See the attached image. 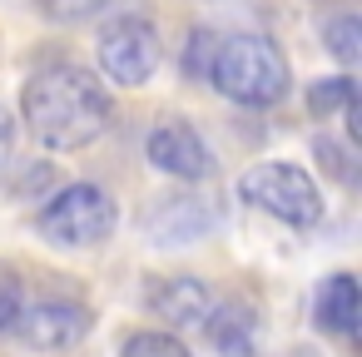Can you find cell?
<instances>
[{
	"label": "cell",
	"instance_id": "cell-14",
	"mask_svg": "<svg viewBox=\"0 0 362 357\" xmlns=\"http://www.w3.org/2000/svg\"><path fill=\"white\" fill-rule=\"evenodd\" d=\"M322 40H327V50H332L342 65H352V60L362 55V21H357V16H337V21H327Z\"/></svg>",
	"mask_w": 362,
	"mask_h": 357
},
{
	"label": "cell",
	"instance_id": "cell-11",
	"mask_svg": "<svg viewBox=\"0 0 362 357\" xmlns=\"http://www.w3.org/2000/svg\"><path fill=\"white\" fill-rule=\"evenodd\" d=\"M357 312H362L357 278L352 273H332L322 283V293H317V327L322 332H337V337H352L357 332Z\"/></svg>",
	"mask_w": 362,
	"mask_h": 357
},
{
	"label": "cell",
	"instance_id": "cell-8",
	"mask_svg": "<svg viewBox=\"0 0 362 357\" xmlns=\"http://www.w3.org/2000/svg\"><path fill=\"white\" fill-rule=\"evenodd\" d=\"M149 312L164 317V332H204L209 312H214V288L194 273H174V278H154L144 293Z\"/></svg>",
	"mask_w": 362,
	"mask_h": 357
},
{
	"label": "cell",
	"instance_id": "cell-19",
	"mask_svg": "<svg viewBox=\"0 0 362 357\" xmlns=\"http://www.w3.org/2000/svg\"><path fill=\"white\" fill-rule=\"evenodd\" d=\"M317 154H327V169H332L337 179H352V169H347V154H342L332 139H317Z\"/></svg>",
	"mask_w": 362,
	"mask_h": 357
},
{
	"label": "cell",
	"instance_id": "cell-10",
	"mask_svg": "<svg viewBox=\"0 0 362 357\" xmlns=\"http://www.w3.org/2000/svg\"><path fill=\"white\" fill-rule=\"evenodd\" d=\"M204 337L214 342L218 357H253L258 352V312L248 303H214Z\"/></svg>",
	"mask_w": 362,
	"mask_h": 357
},
{
	"label": "cell",
	"instance_id": "cell-2",
	"mask_svg": "<svg viewBox=\"0 0 362 357\" xmlns=\"http://www.w3.org/2000/svg\"><path fill=\"white\" fill-rule=\"evenodd\" d=\"M209 80L223 100L243 110H268L288 95V60L263 35H233V40H218Z\"/></svg>",
	"mask_w": 362,
	"mask_h": 357
},
{
	"label": "cell",
	"instance_id": "cell-13",
	"mask_svg": "<svg viewBox=\"0 0 362 357\" xmlns=\"http://www.w3.org/2000/svg\"><path fill=\"white\" fill-rule=\"evenodd\" d=\"M119 357H189V347H184L174 332L144 327V332H129V337L119 342Z\"/></svg>",
	"mask_w": 362,
	"mask_h": 357
},
{
	"label": "cell",
	"instance_id": "cell-5",
	"mask_svg": "<svg viewBox=\"0 0 362 357\" xmlns=\"http://www.w3.org/2000/svg\"><path fill=\"white\" fill-rule=\"evenodd\" d=\"M100 70L115 85H129V90L144 85L159 70V30H154V21L139 16V11L115 16L100 30Z\"/></svg>",
	"mask_w": 362,
	"mask_h": 357
},
{
	"label": "cell",
	"instance_id": "cell-7",
	"mask_svg": "<svg viewBox=\"0 0 362 357\" xmlns=\"http://www.w3.org/2000/svg\"><path fill=\"white\" fill-rule=\"evenodd\" d=\"M144 159L159 169V174H174V179H209L214 174V154L209 144L199 139V129L179 115L159 119L144 139Z\"/></svg>",
	"mask_w": 362,
	"mask_h": 357
},
{
	"label": "cell",
	"instance_id": "cell-4",
	"mask_svg": "<svg viewBox=\"0 0 362 357\" xmlns=\"http://www.w3.org/2000/svg\"><path fill=\"white\" fill-rule=\"evenodd\" d=\"M35 228L55 248H95L115 233V199L100 184H70L40 209Z\"/></svg>",
	"mask_w": 362,
	"mask_h": 357
},
{
	"label": "cell",
	"instance_id": "cell-6",
	"mask_svg": "<svg viewBox=\"0 0 362 357\" xmlns=\"http://www.w3.org/2000/svg\"><path fill=\"white\" fill-rule=\"evenodd\" d=\"M90 327H95L90 308H85V303H70V298H40V303L21 308V322H16L21 342L35 347V352H65V347H75Z\"/></svg>",
	"mask_w": 362,
	"mask_h": 357
},
{
	"label": "cell",
	"instance_id": "cell-15",
	"mask_svg": "<svg viewBox=\"0 0 362 357\" xmlns=\"http://www.w3.org/2000/svg\"><path fill=\"white\" fill-rule=\"evenodd\" d=\"M214 50H218L214 30H194V35H189V55H184V70H189V80H204V75H209V65H214Z\"/></svg>",
	"mask_w": 362,
	"mask_h": 357
},
{
	"label": "cell",
	"instance_id": "cell-1",
	"mask_svg": "<svg viewBox=\"0 0 362 357\" xmlns=\"http://www.w3.org/2000/svg\"><path fill=\"white\" fill-rule=\"evenodd\" d=\"M21 115L30 124V134L55 149V154H70V149H85L95 144L105 129H110V95L105 85L85 70V65H70V60H55L45 70H35L21 90Z\"/></svg>",
	"mask_w": 362,
	"mask_h": 357
},
{
	"label": "cell",
	"instance_id": "cell-12",
	"mask_svg": "<svg viewBox=\"0 0 362 357\" xmlns=\"http://www.w3.org/2000/svg\"><path fill=\"white\" fill-rule=\"evenodd\" d=\"M357 105V85L347 80V75H327V80H317L313 90H308V110L317 115V119H332L337 110H352Z\"/></svg>",
	"mask_w": 362,
	"mask_h": 357
},
{
	"label": "cell",
	"instance_id": "cell-3",
	"mask_svg": "<svg viewBox=\"0 0 362 357\" xmlns=\"http://www.w3.org/2000/svg\"><path fill=\"white\" fill-rule=\"evenodd\" d=\"M238 199L253 204L258 213L288 223V228H313L322 218V194L308 169L298 164H253L238 179Z\"/></svg>",
	"mask_w": 362,
	"mask_h": 357
},
{
	"label": "cell",
	"instance_id": "cell-9",
	"mask_svg": "<svg viewBox=\"0 0 362 357\" xmlns=\"http://www.w3.org/2000/svg\"><path fill=\"white\" fill-rule=\"evenodd\" d=\"M218 223V213L199 199V194H164V199H154L149 204V213H144V233H149V243H169V248H179V243H194V238H204L209 228Z\"/></svg>",
	"mask_w": 362,
	"mask_h": 357
},
{
	"label": "cell",
	"instance_id": "cell-17",
	"mask_svg": "<svg viewBox=\"0 0 362 357\" xmlns=\"http://www.w3.org/2000/svg\"><path fill=\"white\" fill-rule=\"evenodd\" d=\"M40 11L50 21H85L95 11H105V0H40Z\"/></svg>",
	"mask_w": 362,
	"mask_h": 357
},
{
	"label": "cell",
	"instance_id": "cell-16",
	"mask_svg": "<svg viewBox=\"0 0 362 357\" xmlns=\"http://www.w3.org/2000/svg\"><path fill=\"white\" fill-rule=\"evenodd\" d=\"M21 308H25L21 278L0 273V337H6V332H16V322H21Z\"/></svg>",
	"mask_w": 362,
	"mask_h": 357
},
{
	"label": "cell",
	"instance_id": "cell-18",
	"mask_svg": "<svg viewBox=\"0 0 362 357\" xmlns=\"http://www.w3.org/2000/svg\"><path fill=\"white\" fill-rule=\"evenodd\" d=\"M16 154V115L0 105V169H6V159Z\"/></svg>",
	"mask_w": 362,
	"mask_h": 357
}]
</instances>
